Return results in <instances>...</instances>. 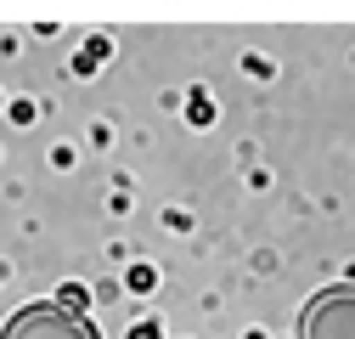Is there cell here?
Segmentation results:
<instances>
[{
	"mask_svg": "<svg viewBox=\"0 0 355 339\" xmlns=\"http://www.w3.org/2000/svg\"><path fill=\"white\" fill-rule=\"evenodd\" d=\"M299 339H355V288H322L299 317Z\"/></svg>",
	"mask_w": 355,
	"mask_h": 339,
	"instance_id": "obj_1",
	"label": "cell"
},
{
	"mask_svg": "<svg viewBox=\"0 0 355 339\" xmlns=\"http://www.w3.org/2000/svg\"><path fill=\"white\" fill-rule=\"evenodd\" d=\"M0 339H96V328L62 306H23Z\"/></svg>",
	"mask_w": 355,
	"mask_h": 339,
	"instance_id": "obj_2",
	"label": "cell"
},
{
	"mask_svg": "<svg viewBox=\"0 0 355 339\" xmlns=\"http://www.w3.org/2000/svg\"><path fill=\"white\" fill-rule=\"evenodd\" d=\"M214 113H220V108H214V97L198 85V91L187 97V124H192V131H203V124H214Z\"/></svg>",
	"mask_w": 355,
	"mask_h": 339,
	"instance_id": "obj_3",
	"label": "cell"
},
{
	"mask_svg": "<svg viewBox=\"0 0 355 339\" xmlns=\"http://www.w3.org/2000/svg\"><path fill=\"white\" fill-rule=\"evenodd\" d=\"M51 306H62V311H73V317H85V306H91V288H79V283H62V294Z\"/></svg>",
	"mask_w": 355,
	"mask_h": 339,
	"instance_id": "obj_4",
	"label": "cell"
},
{
	"mask_svg": "<svg viewBox=\"0 0 355 339\" xmlns=\"http://www.w3.org/2000/svg\"><path fill=\"white\" fill-rule=\"evenodd\" d=\"M124 288H130V294H153V288H158V272H153V266H130Z\"/></svg>",
	"mask_w": 355,
	"mask_h": 339,
	"instance_id": "obj_5",
	"label": "cell"
},
{
	"mask_svg": "<svg viewBox=\"0 0 355 339\" xmlns=\"http://www.w3.org/2000/svg\"><path fill=\"white\" fill-rule=\"evenodd\" d=\"M130 339H164V322H136V328H130Z\"/></svg>",
	"mask_w": 355,
	"mask_h": 339,
	"instance_id": "obj_6",
	"label": "cell"
},
{
	"mask_svg": "<svg viewBox=\"0 0 355 339\" xmlns=\"http://www.w3.org/2000/svg\"><path fill=\"white\" fill-rule=\"evenodd\" d=\"M107 51H113V46H107V34H96V40H91V46H85V57H91V63H102Z\"/></svg>",
	"mask_w": 355,
	"mask_h": 339,
	"instance_id": "obj_7",
	"label": "cell"
},
{
	"mask_svg": "<svg viewBox=\"0 0 355 339\" xmlns=\"http://www.w3.org/2000/svg\"><path fill=\"white\" fill-rule=\"evenodd\" d=\"M12 119H17V124H34V119H40V108H34V102H17V108H12Z\"/></svg>",
	"mask_w": 355,
	"mask_h": 339,
	"instance_id": "obj_8",
	"label": "cell"
}]
</instances>
